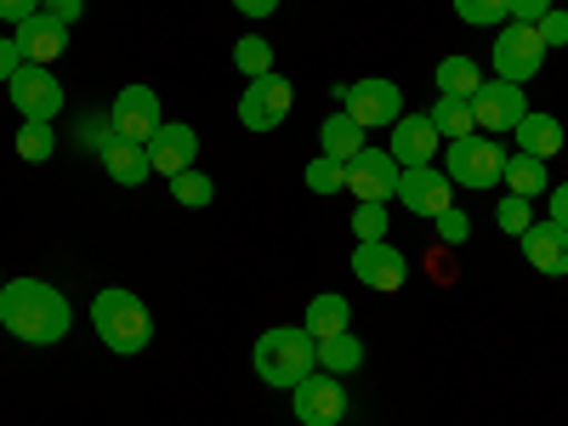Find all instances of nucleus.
Returning a JSON list of instances; mask_svg holds the SVG:
<instances>
[{"instance_id": "nucleus-1", "label": "nucleus", "mask_w": 568, "mask_h": 426, "mask_svg": "<svg viewBox=\"0 0 568 426\" xmlns=\"http://www.w3.org/2000/svg\"><path fill=\"white\" fill-rule=\"evenodd\" d=\"M0 324H7V336H18L29 347H58L74 324V307L45 278H7V291H0Z\"/></svg>"}, {"instance_id": "nucleus-2", "label": "nucleus", "mask_w": 568, "mask_h": 426, "mask_svg": "<svg viewBox=\"0 0 568 426\" xmlns=\"http://www.w3.org/2000/svg\"><path fill=\"white\" fill-rule=\"evenodd\" d=\"M251 364H256V375L267 387L291 393V387H302L307 375L318 369V342L307 336L302 324H278V329H262V336H256Z\"/></svg>"}, {"instance_id": "nucleus-3", "label": "nucleus", "mask_w": 568, "mask_h": 426, "mask_svg": "<svg viewBox=\"0 0 568 426\" xmlns=\"http://www.w3.org/2000/svg\"><path fill=\"white\" fill-rule=\"evenodd\" d=\"M91 324H98V336H103V347L109 353H142L149 347V336H154V318H149V307H142V296H131V291H98L91 296Z\"/></svg>"}, {"instance_id": "nucleus-4", "label": "nucleus", "mask_w": 568, "mask_h": 426, "mask_svg": "<svg viewBox=\"0 0 568 426\" xmlns=\"http://www.w3.org/2000/svg\"><path fill=\"white\" fill-rule=\"evenodd\" d=\"M444 171L455 187L478 194V187H495L500 171H506V149L495 136H460V142H444Z\"/></svg>"}, {"instance_id": "nucleus-5", "label": "nucleus", "mask_w": 568, "mask_h": 426, "mask_svg": "<svg viewBox=\"0 0 568 426\" xmlns=\"http://www.w3.org/2000/svg\"><path fill=\"white\" fill-rule=\"evenodd\" d=\"M336 103L364 125V131H375V125H398L404 120V91H398V80H347V85H336Z\"/></svg>"}, {"instance_id": "nucleus-6", "label": "nucleus", "mask_w": 568, "mask_h": 426, "mask_svg": "<svg viewBox=\"0 0 568 426\" xmlns=\"http://www.w3.org/2000/svg\"><path fill=\"white\" fill-rule=\"evenodd\" d=\"M7 91H12V109L23 114V125H58V114H63V85H58L52 69L23 63V69L7 80Z\"/></svg>"}, {"instance_id": "nucleus-7", "label": "nucleus", "mask_w": 568, "mask_h": 426, "mask_svg": "<svg viewBox=\"0 0 568 426\" xmlns=\"http://www.w3.org/2000/svg\"><path fill=\"white\" fill-rule=\"evenodd\" d=\"M546 52H551V45L540 40L535 23H506V29L495 34V80H511V85L535 80L540 63H546Z\"/></svg>"}, {"instance_id": "nucleus-8", "label": "nucleus", "mask_w": 568, "mask_h": 426, "mask_svg": "<svg viewBox=\"0 0 568 426\" xmlns=\"http://www.w3.org/2000/svg\"><path fill=\"white\" fill-rule=\"evenodd\" d=\"M524 114H529V98H524V85H511V80H484L478 91H471V125H478L484 136L517 131Z\"/></svg>"}, {"instance_id": "nucleus-9", "label": "nucleus", "mask_w": 568, "mask_h": 426, "mask_svg": "<svg viewBox=\"0 0 568 426\" xmlns=\"http://www.w3.org/2000/svg\"><path fill=\"white\" fill-rule=\"evenodd\" d=\"M296 109V91L284 74H256L245 91H240V125L245 131H278Z\"/></svg>"}, {"instance_id": "nucleus-10", "label": "nucleus", "mask_w": 568, "mask_h": 426, "mask_svg": "<svg viewBox=\"0 0 568 426\" xmlns=\"http://www.w3.org/2000/svg\"><path fill=\"white\" fill-rule=\"evenodd\" d=\"M291 409L302 426H342L347 420V393H342V375H324L313 369L302 387H291Z\"/></svg>"}, {"instance_id": "nucleus-11", "label": "nucleus", "mask_w": 568, "mask_h": 426, "mask_svg": "<svg viewBox=\"0 0 568 426\" xmlns=\"http://www.w3.org/2000/svg\"><path fill=\"white\" fill-rule=\"evenodd\" d=\"M353 278L369 284V291H382V296H393V291H404V284H409V256L398 245H387V240H358Z\"/></svg>"}, {"instance_id": "nucleus-12", "label": "nucleus", "mask_w": 568, "mask_h": 426, "mask_svg": "<svg viewBox=\"0 0 568 426\" xmlns=\"http://www.w3.org/2000/svg\"><path fill=\"white\" fill-rule=\"evenodd\" d=\"M109 125H114L120 142H142V149H149V136L165 125L160 98H154L149 85H120V98H114V109H109Z\"/></svg>"}, {"instance_id": "nucleus-13", "label": "nucleus", "mask_w": 568, "mask_h": 426, "mask_svg": "<svg viewBox=\"0 0 568 426\" xmlns=\"http://www.w3.org/2000/svg\"><path fill=\"white\" fill-rule=\"evenodd\" d=\"M398 200H404V211H415V216H444V211L455 205V182H449L444 165H409V171L398 176Z\"/></svg>"}, {"instance_id": "nucleus-14", "label": "nucleus", "mask_w": 568, "mask_h": 426, "mask_svg": "<svg viewBox=\"0 0 568 426\" xmlns=\"http://www.w3.org/2000/svg\"><path fill=\"white\" fill-rule=\"evenodd\" d=\"M398 176H404V165H398L387 149H364V154L347 165V187H353L358 200H375V205L398 200Z\"/></svg>"}, {"instance_id": "nucleus-15", "label": "nucleus", "mask_w": 568, "mask_h": 426, "mask_svg": "<svg viewBox=\"0 0 568 426\" xmlns=\"http://www.w3.org/2000/svg\"><path fill=\"white\" fill-rule=\"evenodd\" d=\"M149 165H154L160 176H182V171H194V165H200V131H194V125L165 120V125L149 136Z\"/></svg>"}, {"instance_id": "nucleus-16", "label": "nucleus", "mask_w": 568, "mask_h": 426, "mask_svg": "<svg viewBox=\"0 0 568 426\" xmlns=\"http://www.w3.org/2000/svg\"><path fill=\"white\" fill-rule=\"evenodd\" d=\"M12 40H18V52H23V63H40V69H52L63 52H69V23H58L52 12H34V18H23L18 29H12Z\"/></svg>"}, {"instance_id": "nucleus-17", "label": "nucleus", "mask_w": 568, "mask_h": 426, "mask_svg": "<svg viewBox=\"0 0 568 426\" xmlns=\"http://www.w3.org/2000/svg\"><path fill=\"white\" fill-rule=\"evenodd\" d=\"M438 149H444V136L433 131V120H426V114H404V120L393 125V142H387V154H393L404 171H409V165H433Z\"/></svg>"}, {"instance_id": "nucleus-18", "label": "nucleus", "mask_w": 568, "mask_h": 426, "mask_svg": "<svg viewBox=\"0 0 568 426\" xmlns=\"http://www.w3.org/2000/svg\"><path fill=\"white\" fill-rule=\"evenodd\" d=\"M524 256H529L535 273H546V278H568V227H557L551 216L535 222V227L524 233Z\"/></svg>"}, {"instance_id": "nucleus-19", "label": "nucleus", "mask_w": 568, "mask_h": 426, "mask_svg": "<svg viewBox=\"0 0 568 426\" xmlns=\"http://www.w3.org/2000/svg\"><path fill=\"white\" fill-rule=\"evenodd\" d=\"M318 149L329 154V160H342V165H353L364 149H369V131L347 114V109H336L324 125H318Z\"/></svg>"}, {"instance_id": "nucleus-20", "label": "nucleus", "mask_w": 568, "mask_h": 426, "mask_svg": "<svg viewBox=\"0 0 568 426\" xmlns=\"http://www.w3.org/2000/svg\"><path fill=\"white\" fill-rule=\"evenodd\" d=\"M103 171H109L120 187H142V182L154 176L149 149H142V142H120V136H109V149H103Z\"/></svg>"}, {"instance_id": "nucleus-21", "label": "nucleus", "mask_w": 568, "mask_h": 426, "mask_svg": "<svg viewBox=\"0 0 568 426\" xmlns=\"http://www.w3.org/2000/svg\"><path fill=\"white\" fill-rule=\"evenodd\" d=\"M347 324H353V307H347V296H336V291L313 296V302H307V318H302V329H307L313 342H329V336H342Z\"/></svg>"}, {"instance_id": "nucleus-22", "label": "nucleus", "mask_w": 568, "mask_h": 426, "mask_svg": "<svg viewBox=\"0 0 568 426\" xmlns=\"http://www.w3.org/2000/svg\"><path fill=\"white\" fill-rule=\"evenodd\" d=\"M517 136V149L524 154H535V160H551V154H562V125H557V114H524V125L511 131Z\"/></svg>"}, {"instance_id": "nucleus-23", "label": "nucleus", "mask_w": 568, "mask_h": 426, "mask_svg": "<svg viewBox=\"0 0 568 426\" xmlns=\"http://www.w3.org/2000/svg\"><path fill=\"white\" fill-rule=\"evenodd\" d=\"M500 182L511 187L517 200H535V194H551V176H546V160H535V154H506V171H500Z\"/></svg>"}, {"instance_id": "nucleus-24", "label": "nucleus", "mask_w": 568, "mask_h": 426, "mask_svg": "<svg viewBox=\"0 0 568 426\" xmlns=\"http://www.w3.org/2000/svg\"><path fill=\"white\" fill-rule=\"evenodd\" d=\"M426 120H433V131H438L444 142L478 136V125H471V103H466V98H438L433 109H426Z\"/></svg>"}, {"instance_id": "nucleus-25", "label": "nucleus", "mask_w": 568, "mask_h": 426, "mask_svg": "<svg viewBox=\"0 0 568 426\" xmlns=\"http://www.w3.org/2000/svg\"><path fill=\"white\" fill-rule=\"evenodd\" d=\"M358 364H364V342L353 336V329H342V336L318 342V369H324V375H353Z\"/></svg>"}, {"instance_id": "nucleus-26", "label": "nucleus", "mask_w": 568, "mask_h": 426, "mask_svg": "<svg viewBox=\"0 0 568 426\" xmlns=\"http://www.w3.org/2000/svg\"><path fill=\"white\" fill-rule=\"evenodd\" d=\"M433 80H438V98H466V103H471V91L484 85V74H478L471 58H444Z\"/></svg>"}, {"instance_id": "nucleus-27", "label": "nucleus", "mask_w": 568, "mask_h": 426, "mask_svg": "<svg viewBox=\"0 0 568 426\" xmlns=\"http://www.w3.org/2000/svg\"><path fill=\"white\" fill-rule=\"evenodd\" d=\"M455 18L471 29H506L511 23V0H455Z\"/></svg>"}, {"instance_id": "nucleus-28", "label": "nucleus", "mask_w": 568, "mask_h": 426, "mask_svg": "<svg viewBox=\"0 0 568 426\" xmlns=\"http://www.w3.org/2000/svg\"><path fill=\"white\" fill-rule=\"evenodd\" d=\"M233 69L240 74H273V45L262 40V34H240V45H233Z\"/></svg>"}, {"instance_id": "nucleus-29", "label": "nucleus", "mask_w": 568, "mask_h": 426, "mask_svg": "<svg viewBox=\"0 0 568 426\" xmlns=\"http://www.w3.org/2000/svg\"><path fill=\"white\" fill-rule=\"evenodd\" d=\"M171 194H176V205H187V211H200V205H211L216 200V182L194 165V171H182V176H171Z\"/></svg>"}, {"instance_id": "nucleus-30", "label": "nucleus", "mask_w": 568, "mask_h": 426, "mask_svg": "<svg viewBox=\"0 0 568 426\" xmlns=\"http://www.w3.org/2000/svg\"><path fill=\"white\" fill-rule=\"evenodd\" d=\"M52 154H58V125H23V131H18V160L45 165Z\"/></svg>"}, {"instance_id": "nucleus-31", "label": "nucleus", "mask_w": 568, "mask_h": 426, "mask_svg": "<svg viewBox=\"0 0 568 426\" xmlns=\"http://www.w3.org/2000/svg\"><path fill=\"white\" fill-rule=\"evenodd\" d=\"M307 187H313V194H342V187H347V165L329 160V154H318V160L307 165Z\"/></svg>"}, {"instance_id": "nucleus-32", "label": "nucleus", "mask_w": 568, "mask_h": 426, "mask_svg": "<svg viewBox=\"0 0 568 426\" xmlns=\"http://www.w3.org/2000/svg\"><path fill=\"white\" fill-rule=\"evenodd\" d=\"M495 222H500V233H511V240H524V233L535 227V211H529V200L506 194V200H500V211H495Z\"/></svg>"}, {"instance_id": "nucleus-33", "label": "nucleus", "mask_w": 568, "mask_h": 426, "mask_svg": "<svg viewBox=\"0 0 568 426\" xmlns=\"http://www.w3.org/2000/svg\"><path fill=\"white\" fill-rule=\"evenodd\" d=\"M353 233H358V240H387V205L358 200V211H353Z\"/></svg>"}, {"instance_id": "nucleus-34", "label": "nucleus", "mask_w": 568, "mask_h": 426, "mask_svg": "<svg viewBox=\"0 0 568 426\" xmlns=\"http://www.w3.org/2000/svg\"><path fill=\"white\" fill-rule=\"evenodd\" d=\"M433 227H438L444 245H466V240H471V216H466L460 205H449L444 216H433Z\"/></svg>"}, {"instance_id": "nucleus-35", "label": "nucleus", "mask_w": 568, "mask_h": 426, "mask_svg": "<svg viewBox=\"0 0 568 426\" xmlns=\"http://www.w3.org/2000/svg\"><path fill=\"white\" fill-rule=\"evenodd\" d=\"M535 29H540V40H546V45H568V7H551Z\"/></svg>"}, {"instance_id": "nucleus-36", "label": "nucleus", "mask_w": 568, "mask_h": 426, "mask_svg": "<svg viewBox=\"0 0 568 426\" xmlns=\"http://www.w3.org/2000/svg\"><path fill=\"white\" fill-rule=\"evenodd\" d=\"M23 69V52H18V40L12 34H0V85H7L12 74Z\"/></svg>"}, {"instance_id": "nucleus-37", "label": "nucleus", "mask_w": 568, "mask_h": 426, "mask_svg": "<svg viewBox=\"0 0 568 426\" xmlns=\"http://www.w3.org/2000/svg\"><path fill=\"white\" fill-rule=\"evenodd\" d=\"M40 7H45V0H0V23H12V29H18V23L34 18Z\"/></svg>"}, {"instance_id": "nucleus-38", "label": "nucleus", "mask_w": 568, "mask_h": 426, "mask_svg": "<svg viewBox=\"0 0 568 426\" xmlns=\"http://www.w3.org/2000/svg\"><path fill=\"white\" fill-rule=\"evenodd\" d=\"M551 12V0H511V23H540Z\"/></svg>"}, {"instance_id": "nucleus-39", "label": "nucleus", "mask_w": 568, "mask_h": 426, "mask_svg": "<svg viewBox=\"0 0 568 426\" xmlns=\"http://www.w3.org/2000/svg\"><path fill=\"white\" fill-rule=\"evenodd\" d=\"M40 12H52L58 23H80V12H85V0H45Z\"/></svg>"}, {"instance_id": "nucleus-40", "label": "nucleus", "mask_w": 568, "mask_h": 426, "mask_svg": "<svg viewBox=\"0 0 568 426\" xmlns=\"http://www.w3.org/2000/svg\"><path fill=\"white\" fill-rule=\"evenodd\" d=\"M233 12H240V18H273L278 0H233Z\"/></svg>"}, {"instance_id": "nucleus-41", "label": "nucleus", "mask_w": 568, "mask_h": 426, "mask_svg": "<svg viewBox=\"0 0 568 426\" xmlns=\"http://www.w3.org/2000/svg\"><path fill=\"white\" fill-rule=\"evenodd\" d=\"M551 222H557V227H568V182H557V187H551Z\"/></svg>"}, {"instance_id": "nucleus-42", "label": "nucleus", "mask_w": 568, "mask_h": 426, "mask_svg": "<svg viewBox=\"0 0 568 426\" xmlns=\"http://www.w3.org/2000/svg\"><path fill=\"white\" fill-rule=\"evenodd\" d=\"M0 291H7V273H0Z\"/></svg>"}]
</instances>
